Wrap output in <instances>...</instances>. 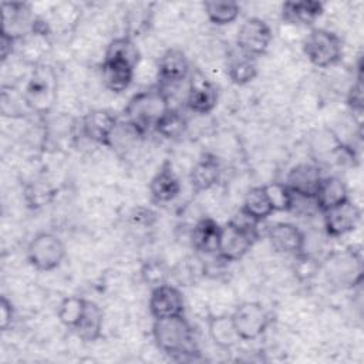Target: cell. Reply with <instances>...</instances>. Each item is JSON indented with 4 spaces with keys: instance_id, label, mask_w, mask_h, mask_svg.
Returning <instances> with one entry per match:
<instances>
[{
    "instance_id": "obj_1",
    "label": "cell",
    "mask_w": 364,
    "mask_h": 364,
    "mask_svg": "<svg viewBox=\"0 0 364 364\" xmlns=\"http://www.w3.org/2000/svg\"><path fill=\"white\" fill-rule=\"evenodd\" d=\"M152 337L156 347L176 361L195 360L199 354L195 343L193 328L185 316L155 318Z\"/></svg>"
},
{
    "instance_id": "obj_5",
    "label": "cell",
    "mask_w": 364,
    "mask_h": 364,
    "mask_svg": "<svg viewBox=\"0 0 364 364\" xmlns=\"http://www.w3.org/2000/svg\"><path fill=\"white\" fill-rule=\"evenodd\" d=\"M328 283L338 289H351L361 284L364 277L363 255L360 247L350 246L333 252L321 266Z\"/></svg>"
},
{
    "instance_id": "obj_10",
    "label": "cell",
    "mask_w": 364,
    "mask_h": 364,
    "mask_svg": "<svg viewBox=\"0 0 364 364\" xmlns=\"http://www.w3.org/2000/svg\"><path fill=\"white\" fill-rule=\"evenodd\" d=\"M118 118L108 109L97 108L88 111L80 121L81 134L91 142L109 148L111 138L117 129Z\"/></svg>"
},
{
    "instance_id": "obj_4",
    "label": "cell",
    "mask_w": 364,
    "mask_h": 364,
    "mask_svg": "<svg viewBox=\"0 0 364 364\" xmlns=\"http://www.w3.org/2000/svg\"><path fill=\"white\" fill-rule=\"evenodd\" d=\"M256 222L245 215L240 219H230L222 226L218 257L223 262H237L245 257L259 239Z\"/></svg>"
},
{
    "instance_id": "obj_25",
    "label": "cell",
    "mask_w": 364,
    "mask_h": 364,
    "mask_svg": "<svg viewBox=\"0 0 364 364\" xmlns=\"http://www.w3.org/2000/svg\"><path fill=\"white\" fill-rule=\"evenodd\" d=\"M208 333L213 344L220 350H232L240 340L230 314L210 316L208 318Z\"/></svg>"
},
{
    "instance_id": "obj_19",
    "label": "cell",
    "mask_w": 364,
    "mask_h": 364,
    "mask_svg": "<svg viewBox=\"0 0 364 364\" xmlns=\"http://www.w3.org/2000/svg\"><path fill=\"white\" fill-rule=\"evenodd\" d=\"M220 164L213 154H203L193 165L189 181L195 193L203 192L215 186L220 179Z\"/></svg>"
},
{
    "instance_id": "obj_33",
    "label": "cell",
    "mask_w": 364,
    "mask_h": 364,
    "mask_svg": "<svg viewBox=\"0 0 364 364\" xmlns=\"http://www.w3.org/2000/svg\"><path fill=\"white\" fill-rule=\"evenodd\" d=\"M139 274H141L142 282L146 286H149L151 289H154L159 284L168 283L171 270H169L166 262H164L161 259H149V260H145L144 264L141 266Z\"/></svg>"
},
{
    "instance_id": "obj_9",
    "label": "cell",
    "mask_w": 364,
    "mask_h": 364,
    "mask_svg": "<svg viewBox=\"0 0 364 364\" xmlns=\"http://www.w3.org/2000/svg\"><path fill=\"white\" fill-rule=\"evenodd\" d=\"M272 40L273 33L270 26L263 18L249 17L237 30L236 46L242 54L257 58L269 50Z\"/></svg>"
},
{
    "instance_id": "obj_23",
    "label": "cell",
    "mask_w": 364,
    "mask_h": 364,
    "mask_svg": "<svg viewBox=\"0 0 364 364\" xmlns=\"http://www.w3.org/2000/svg\"><path fill=\"white\" fill-rule=\"evenodd\" d=\"M135 68L127 63L104 58L101 64V77L104 85L112 92L125 91L134 80Z\"/></svg>"
},
{
    "instance_id": "obj_18",
    "label": "cell",
    "mask_w": 364,
    "mask_h": 364,
    "mask_svg": "<svg viewBox=\"0 0 364 364\" xmlns=\"http://www.w3.org/2000/svg\"><path fill=\"white\" fill-rule=\"evenodd\" d=\"M181 192V181L169 161H165L149 182V193L158 203L173 200Z\"/></svg>"
},
{
    "instance_id": "obj_27",
    "label": "cell",
    "mask_w": 364,
    "mask_h": 364,
    "mask_svg": "<svg viewBox=\"0 0 364 364\" xmlns=\"http://www.w3.org/2000/svg\"><path fill=\"white\" fill-rule=\"evenodd\" d=\"M104 58L122 61V63H127L131 67L136 68V65L141 61V51L136 47L134 38L129 37L128 34H125L121 37H115L114 40L109 41V44L105 50Z\"/></svg>"
},
{
    "instance_id": "obj_31",
    "label": "cell",
    "mask_w": 364,
    "mask_h": 364,
    "mask_svg": "<svg viewBox=\"0 0 364 364\" xmlns=\"http://www.w3.org/2000/svg\"><path fill=\"white\" fill-rule=\"evenodd\" d=\"M85 304L87 299L80 296H68L63 299L57 310V317L60 323L67 328L73 330L81 320L85 310Z\"/></svg>"
},
{
    "instance_id": "obj_3",
    "label": "cell",
    "mask_w": 364,
    "mask_h": 364,
    "mask_svg": "<svg viewBox=\"0 0 364 364\" xmlns=\"http://www.w3.org/2000/svg\"><path fill=\"white\" fill-rule=\"evenodd\" d=\"M23 97L31 112L50 114L58 97V78L54 68L46 63L34 65L23 90Z\"/></svg>"
},
{
    "instance_id": "obj_32",
    "label": "cell",
    "mask_w": 364,
    "mask_h": 364,
    "mask_svg": "<svg viewBox=\"0 0 364 364\" xmlns=\"http://www.w3.org/2000/svg\"><path fill=\"white\" fill-rule=\"evenodd\" d=\"M263 186L274 212H290L294 208V195L284 182H272Z\"/></svg>"
},
{
    "instance_id": "obj_22",
    "label": "cell",
    "mask_w": 364,
    "mask_h": 364,
    "mask_svg": "<svg viewBox=\"0 0 364 364\" xmlns=\"http://www.w3.org/2000/svg\"><path fill=\"white\" fill-rule=\"evenodd\" d=\"M348 199V191L346 183L334 175L323 176L320 181V185L314 193L313 202L317 206V209L323 213L324 210L344 202Z\"/></svg>"
},
{
    "instance_id": "obj_26",
    "label": "cell",
    "mask_w": 364,
    "mask_h": 364,
    "mask_svg": "<svg viewBox=\"0 0 364 364\" xmlns=\"http://www.w3.org/2000/svg\"><path fill=\"white\" fill-rule=\"evenodd\" d=\"M273 208L270 205V200L267 198V193L264 191V186H253L247 191L245 195L240 213L249 218L250 220L260 223L266 220L272 213Z\"/></svg>"
},
{
    "instance_id": "obj_28",
    "label": "cell",
    "mask_w": 364,
    "mask_h": 364,
    "mask_svg": "<svg viewBox=\"0 0 364 364\" xmlns=\"http://www.w3.org/2000/svg\"><path fill=\"white\" fill-rule=\"evenodd\" d=\"M228 77L236 85H246L257 77L256 58L247 57L245 54L235 55L228 63Z\"/></svg>"
},
{
    "instance_id": "obj_35",
    "label": "cell",
    "mask_w": 364,
    "mask_h": 364,
    "mask_svg": "<svg viewBox=\"0 0 364 364\" xmlns=\"http://www.w3.org/2000/svg\"><path fill=\"white\" fill-rule=\"evenodd\" d=\"M361 61L358 64V74L355 78V82L351 85L348 95H347V105L350 108V111L353 112V115H357V121L358 124L361 122V117H363V75H361Z\"/></svg>"
},
{
    "instance_id": "obj_21",
    "label": "cell",
    "mask_w": 364,
    "mask_h": 364,
    "mask_svg": "<svg viewBox=\"0 0 364 364\" xmlns=\"http://www.w3.org/2000/svg\"><path fill=\"white\" fill-rule=\"evenodd\" d=\"M324 13V4L317 0L286 1L282 6V17L290 24L311 26Z\"/></svg>"
},
{
    "instance_id": "obj_16",
    "label": "cell",
    "mask_w": 364,
    "mask_h": 364,
    "mask_svg": "<svg viewBox=\"0 0 364 364\" xmlns=\"http://www.w3.org/2000/svg\"><path fill=\"white\" fill-rule=\"evenodd\" d=\"M267 239L270 246L282 255L297 256L304 252L306 236L290 222H276L267 229Z\"/></svg>"
},
{
    "instance_id": "obj_6",
    "label": "cell",
    "mask_w": 364,
    "mask_h": 364,
    "mask_svg": "<svg viewBox=\"0 0 364 364\" xmlns=\"http://www.w3.org/2000/svg\"><path fill=\"white\" fill-rule=\"evenodd\" d=\"M303 51L313 65L327 68L341 61L343 41L334 31L318 27L313 28L304 38Z\"/></svg>"
},
{
    "instance_id": "obj_36",
    "label": "cell",
    "mask_w": 364,
    "mask_h": 364,
    "mask_svg": "<svg viewBox=\"0 0 364 364\" xmlns=\"http://www.w3.org/2000/svg\"><path fill=\"white\" fill-rule=\"evenodd\" d=\"M14 321V307L13 303L3 294L0 297V328L7 331Z\"/></svg>"
},
{
    "instance_id": "obj_14",
    "label": "cell",
    "mask_w": 364,
    "mask_h": 364,
    "mask_svg": "<svg viewBox=\"0 0 364 364\" xmlns=\"http://www.w3.org/2000/svg\"><path fill=\"white\" fill-rule=\"evenodd\" d=\"M148 309L154 320L182 316L185 313L183 294L178 287L169 283L159 284L151 289Z\"/></svg>"
},
{
    "instance_id": "obj_37",
    "label": "cell",
    "mask_w": 364,
    "mask_h": 364,
    "mask_svg": "<svg viewBox=\"0 0 364 364\" xmlns=\"http://www.w3.org/2000/svg\"><path fill=\"white\" fill-rule=\"evenodd\" d=\"M17 48V40L11 38L9 36L0 34V58L4 63L11 54L16 53Z\"/></svg>"
},
{
    "instance_id": "obj_34",
    "label": "cell",
    "mask_w": 364,
    "mask_h": 364,
    "mask_svg": "<svg viewBox=\"0 0 364 364\" xmlns=\"http://www.w3.org/2000/svg\"><path fill=\"white\" fill-rule=\"evenodd\" d=\"M294 263H293V273L300 282H309L311 280L321 269V264L318 263L317 259L313 256L307 255L306 252L293 256Z\"/></svg>"
},
{
    "instance_id": "obj_30",
    "label": "cell",
    "mask_w": 364,
    "mask_h": 364,
    "mask_svg": "<svg viewBox=\"0 0 364 364\" xmlns=\"http://www.w3.org/2000/svg\"><path fill=\"white\" fill-rule=\"evenodd\" d=\"M203 10L208 20L216 26H228L240 14V6L236 1H205Z\"/></svg>"
},
{
    "instance_id": "obj_24",
    "label": "cell",
    "mask_w": 364,
    "mask_h": 364,
    "mask_svg": "<svg viewBox=\"0 0 364 364\" xmlns=\"http://www.w3.org/2000/svg\"><path fill=\"white\" fill-rule=\"evenodd\" d=\"M102 327H104V313L101 307L91 300H87L84 314L78 321V324L73 328V331L84 343H94L101 338Z\"/></svg>"
},
{
    "instance_id": "obj_11",
    "label": "cell",
    "mask_w": 364,
    "mask_h": 364,
    "mask_svg": "<svg viewBox=\"0 0 364 364\" xmlns=\"http://www.w3.org/2000/svg\"><path fill=\"white\" fill-rule=\"evenodd\" d=\"M36 16L31 6L24 1H3L1 3V30L0 34L16 38L17 41L30 33Z\"/></svg>"
},
{
    "instance_id": "obj_17",
    "label": "cell",
    "mask_w": 364,
    "mask_h": 364,
    "mask_svg": "<svg viewBox=\"0 0 364 364\" xmlns=\"http://www.w3.org/2000/svg\"><path fill=\"white\" fill-rule=\"evenodd\" d=\"M159 87L175 85L182 82L191 71L189 60L186 54L179 48H168L162 53L156 64Z\"/></svg>"
},
{
    "instance_id": "obj_29",
    "label": "cell",
    "mask_w": 364,
    "mask_h": 364,
    "mask_svg": "<svg viewBox=\"0 0 364 364\" xmlns=\"http://www.w3.org/2000/svg\"><path fill=\"white\" fill-rule=\"evenodd\" d=\"M186 128H188V122L183 114L169 107L168 111L156 122L154 131L165 139H178L185 134Z\"/></svg>"
},
{
    "instance_id": "obj_20",
    "label": "cell",
    "mask_w": 364,
    "mask_h": 364,
    "mask_svg": "<svg viewBox=\"0 0 364 364\" xmlns=\"http://www.w3.org/2000/svg\"><path fill=\"white\" fill-rule=\"evenodd\" d=\"M222 226L212 218H202L191 233V243L195 250L203 255H218Z\"/></svg>"
},
{
    "instance_id": "obj_12",
    "label": "cell",
    "mask_w": 364,
    "mask_h": 364,
    "mask_svg": "<svg viewBox=\"0 0 364 364\" xmlns=\"http://www.w3.org/2000/svg\"><path fill=\"white\" fill-rule=\"evenodd\" d=\"M361 219L360 208L348 198L323 212L324 229L331 237H341L353 232Z\"/></svg>"
},
{
    "instance_id": "obj_13",
    "label": "cell",
    "mask_w": 364,
    "mask_h": 364,
    "mask_svg": "<svg viewBox=\"0 0 364 364\" xmlns=\"http://www.w3.org/2000/svg\"><path fill=\"white\" fill-rule=\"evenodd\" d=\"M218 104V90L215 84L199 70L189 75L186 105L191 111L205 115L215 109Z\"/></svg>"
},
{
    "instance_id": "obj_15",
    "label": "cell",
    "mask_w": 364,
    "mask_h": 364,
    "mask_svg": "<svg viewBox=\"0 0 364 364\" xmlns=\"http://www.w3.org/2000/svg\"><path fill=\"white\" fill-rule=\"evenodd\" d=\"M321 178L323 175L317 165L301 162L289 171L284 183L294 198L313 200Z\"/></svg>"
},
{
    "instance_id": "obj_7",
    "label": "cell",
    "mask_w": 364,
    "mask_h": 364,
    "mask_svg": "<svg viewBox=\"0 0 364 364\" xmlns=\"http://www.w3.org/2000/svg\"><path fill=\"white\" fill-rule=\"evenodd\" d=\"M67 250L64 242L51 232L37 233L26 250L27 262L38 272H51L63 263Z\"/></svg>"
},
{
    "instance_id": "obj_2",
    "label": "cell",
    "mask_w": 364,
    "mask_h": 364,
    "mask_svg": "<svg viewBox=\"0 0 364 364\" xmlns=\"http://www.w3.org/2000/svg\"><path fill=\"white\" fill-rule=\"evenodd\" d=\"M169 101L165 88L152 87L134 94L124 108V121L139 135L155 128L159 118L168 111Z\"/></svg>"
},
{
    "instance_id": "obj_8",
    "label": "cell",
    "mask_w": 364,
    "mask_h": 364,
    "mask_svg": "<svg viewBox=\"0 0 364 364\" xmlns=\"http://www.w3.org/2000/svg\"><path fill=\"white\" fill-rule=\"evenodd\" d=\"M240 340L253 341L259 338L272 324V314L259 301L240 303L230 314Z\"/></svg>"
}]
</instances>
